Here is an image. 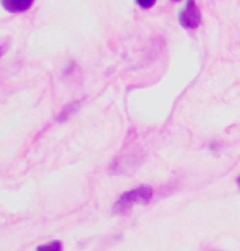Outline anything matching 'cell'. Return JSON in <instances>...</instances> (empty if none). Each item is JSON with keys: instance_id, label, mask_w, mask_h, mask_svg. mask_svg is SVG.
I'll use <instances>...</instances> for the list:
<instances>
[{"instance_id": "cell-1", "label": "cell", "mask_w": 240, "mask_h": 251, "mask_svg": "<svg viewBox=\"0 0 240 251\" xmlns=\"http://www.w3.org/2000/svg\"><path fill=\"white\" fill-rule=\"evenodd\" d=\"M152 195H154V191H152V188H148V186L130 189V191H126V193L120 195V199L116 201L113 212L124 214V212H128V210L132 208V206H135V204H146V202H150Z\"/></svg>"}, {"instance_id": "cell-2", "label": "cell", "mask_w": 240, "mask_h": 251, "mask_svg": "<svg viewBox=\"0 0 240 251\" xmlns=\"http://www.w3.org/2000/svg\"><path fill=\"white\" fill-rule=\"evenodd\" d=\"M178 19H180V25L184 28H189V30L197 28L199 25H201V11H199L195 0H188L186 2V8L180 11Z\"/></svg>"}, {"instance_id": "cell-3", "label": "cell", "mask_w": 240, "mask_h": 251, "mask_svg": "<svg viewBox=\"0 0 240 251\" xmlns=\"http://www.w3.org/2000/svg\"><path fill=\"white\" fill-rule=\"evenodd\" d=\"M34 0H2V6L10 13H21L27 11L28 8H32Z\"/></svg>"}, {"instance_id": "cell-4", "label": "cell", "mask_w": 240, "mask_h": 251, "mask_svg": "<svg viewBox=\"0 0 240 251\" xmlns=\"http://www.w3.org/2000/svg\"><path fill=\"white\" fill-rule=\"evenodd\" d=\"M36 251H62V244L60 242H51V244H43V246H38Z\"/></svg>"}, {"instance_id": "cell-5", "label": "cell", "mask_w": 240, "mask_h": 251, "mask_svg": "<svg viewBox=\"0 0 240 251\" xmlns=\"http://www.w3.org/2000/svg\"><path fill=\"white\" fill-rule=\"evenodd\" d=\"M137 4H139V8L148 10V8H152V6L156 4V0H137Z\"/></svg>"}, {"instance_id": "cell-6", "label": "cell", "mask_w": 240, "mask_h": 251, "mask_svg": "<svg viewBox=\"0 0 240 251\" xmlns=\"http://www.w3.org/2000/svg\"><path fill=\"white\" fill-rule=\"evenodd\" d=\"M237 184H239V188H240V176L237 178Z\"/></svg>"}, {"instance_id": "cell-7", "label": "cell", "mask_w": 240, "mask_h": 251, "mask_svg": "<svg viewBox=\"0 0 240 251\" xmlns=\"http://www.w3.org/2000/svg\"><path fill=\"white\" fill-rule=\"evenodd\" d=\"M175 2H178V0H175Z\"/></svg>"}]
</instances>
